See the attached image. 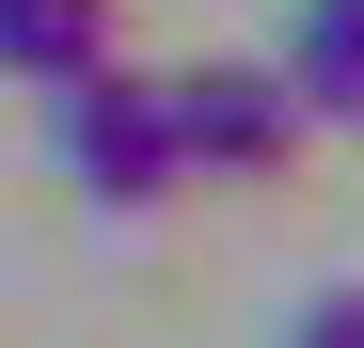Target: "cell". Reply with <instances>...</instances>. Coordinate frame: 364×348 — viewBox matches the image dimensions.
Listing matches in <instances>:
<instances>
[{"label": "cell", "mask_w": 364, "mask_h": 348, "mask_svg": "<svg viewBox=\"0 0 364 348\" xmlns=\"http://www.w3.org/2000/svg\"><path fill=\"white\" fill-rule=\"evenodd\" d=\"M48 158H64L95 206H159L174 190V111H159V80H127V64L48 80Z\"/></svg>", "instance_id": "obj_1"}, {"label": "cell", "mask_w": 364, "mask_h": 348, "mask_svg": "<svg viewBox=\"0 0 364 348\" xmlns=\"http://www.w3.org/2000/svg\"><path fill=\"white\" fill-rule=\"evenodd\" d=\"M159 111H174V174H285L301 158L285 64H191V80H159Z\"/></svg>", "instance_id": "obj_2"}, {"label": "cell", "mask_w": 364, "mask_h": 348, "mask_svg": "<svg viewBox=\"0 0 364 348\" xmlns=\"http://www.w3.org/2000/svg\"><path fill=\"white\" fill-rule=\"evenodd\" d=\"M285 95H301V127H364V0H301Z\"/></svg>", "instance_id": "obj_3"}, {"label": "cell", "mask_w": 364, "mask_h": 348, "mask_svg": "<svg viewBox=\"0 0 364 348\" xmlns=\"http://www.w3.org/2000/svg\"><path fill=\"white\" fill-rule=\"evenodd\" d=\"M80 64H111V0H0V80H80Z\"/></svg>", "instance_id": "obj_4"}, {"label": "cell", "mask_w": 364, "mask_h": 348, "mask_svg": "<svg viewBox=\"0 0 364 348\" xmlns=\"http://www.w3.org/2000/svg\"><path fill=\"white\" fill-rule=\"evenodd\" d=\"M285 348H364V285H333V301H301V332Z\"/></svg>", "instance_id": "obj_5"}]
</instances>
